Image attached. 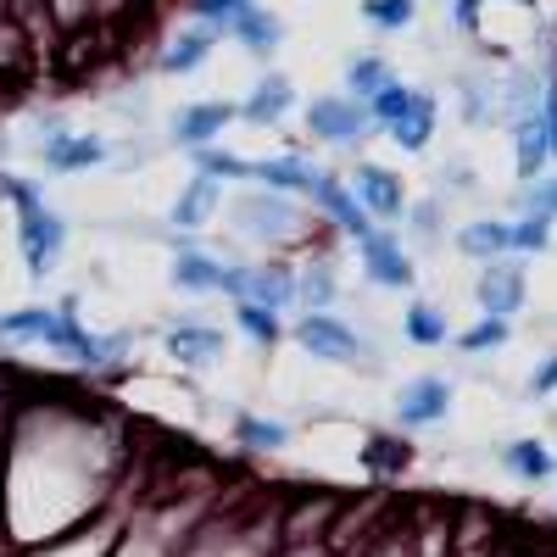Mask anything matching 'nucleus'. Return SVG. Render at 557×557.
<instances>
[{
	"instance_id": "obj_1",
	"label": "nucleus",
	"mask_w": 557,
	"mask_h": 557,
	"mask_svg": "<svg viewBox=\"0 0 557 557\" xmlns=\"http://www.w3.org/2000/svg\"><path fill=\"white\" fill-rule=\"evenodd\" d=\"M117 457L96 446V418L73 407H17L0 441V541L45 546L101 507Z\"/></svg>"
},
{
	"instance_id": "obj_2",
	"label": "nucleus",
	"mask_w": 557,
	"mask_h": 557,
	"mask_svg": "<svg viewBox=\"0 0 557 557\" xmlns=\"http://www.w3.org/2000/svg\"><path fill=\"white\" fill-rule=\"evenodd\" d=\"M0 201L17 207V251H23L28 278H45V273L62 262V251H67V223L45 207V196H39L34 178L7 173V168H0Z\"/></svg>"
},
{
	"instance_id": "obj_3",
	"label": "nucleus",
	"mask_w": 557,
	"mask_h": 557,
	"mask_svg": "<svg viewBox=\"0 0 557 557\" xmlns=\"http://www.w3.org/2000/svg\"><path fill=\"white\" fill-rule=\"evenodd\" d=\"M228 218L246 240H262V246H296L307 235V218L290 196H273V190H246L228 201Z\"/></svg>"
},
{
	"instance_id": "obj_4",
	"label": "nucleus",
	"mask_w": 557,
	"mask_h": 557,
	"mask_svg": "<svg viewBox=\"0 0 557 557\" xmlns=\"http://www.w3.org/2000/svg\"><path fill=\"white\" fill-rule=\"evenodd\" d=\"M290 341L301 351L323 357V362H368V368L380 362V351L368 346L346 318H335V312H301V323H290Z\"/></svg>"
},
{
	"instance_id": "obj_5",
	"label": "nucleus",
	"mask_w": 557,
	"mask_h": 557,
	"mask_svg": "<svg viewBox=\"0 0 557 557\" xmlns=\"http://www.w3.org/2000/svg\"><path fill=\"white\" fill-rule=\"evenodd\" d=\"M357 262H362V273L374 278L380 290H407L412 285V257L401 251V240L391 235V228H380V223L357 240Z\"/></svg>"
},
{
	"instance_id": "obj_6",
	"label": "nucleus",
	"mask_w": 557,
	"mask_h": 557,
	"mask_svg": "<svg viewBox=\"0 0 557 557\" xmlns=\"http://www.w3.org/2000/svg\"><path fill=\"white\" fill-rule=\"evenodd\" d=\"M307 128L318 139H330V146H357V139H368L374 117H368V107L351 101V96H318L307 107Z\"/></svg>"
},
{
	"instance_id": "obj_7",
	"label": "nucleus",
	"mask_w": 557,
	"mask_h": 557,
	"mask_svg": "<svg viewBox=\"0 0 557 557\" xmlns=\"http://www.w3.org/2000/svg\"><path fill=\"white\" fill-rule=\"evenodd\" d=\"M474 301L485 307V318H513L524 307V262L519 257L485 262L480 278H474Z\"/></svg>"
},
{
	"instance_id": "obj_8",
	"label": "nucleus",
	"mask_w": 557,
	"mask_h": 557,
	"mask_svg": "<svg viewBox=\"0 0 557 557\" xmlns=\"http://www.w3.org/2000/svg\"><path fill=\"white\" fill-rule=\"evenodd\" d=\"M301 196H307V201H312V207H318L323 218H330V223L341 228V235H351V240H362L368 228H374V218H368V212L357 207V196L346 190V184H341L335 173H323V168L312 173V184H307Z\"/></svg>"
},
{
	"instance_id": "obj_9",
	"label": "nucleus",
	"mask_w": 557,
	"mask_h": 557,
	"mask_svg": "<svg viewBox=\"0 0 557 557\" xmlns=\"http://www.w3.org/2000/svg\"><path fill=\"white\" fill-rule=\"evenodd\" d=\"M446 407H451V380L446 374H412L396 391V424L424 430V424H435V418H446Z\"/></svg>"
},
{
	"instance_id": "obj_10",
	"label": "nucleus",
	"mask_w": 557,
	"mask_h": 557,
	"mask_svg": "<svg viewBox=\"0 0 557 557\" xmlns=\"http://www.w3.org/2000/svg\"><path fill=\"white\" fill-rule=\"evenodd\" d=\"M346 190L357 196V207L368 218H407V190H401V178L380 162H357V178L346 184Z\"/></svg>"
},
{
	"instance_id": "obj_11",
	"label": "nucleus",
	"mask_w": 557,
	"mask_h": 557,
	"mask_svg": "<svg viewBox=\"0 0 557 557\" xmlns=\"http://www.w3.org/2000/svg\"><path fill=\"white\" fill-rule=\"evenodd\" d=\"M107 157H112L107 139H96V134H67V128H57V134L39 139L45 173H84V168H96V162H107Z\"/></svg>"
},
{
	"instance_id": "obj_12",
	"label": "nucleus",
	"mask_w": 557,
	"mask_h": 557,
	"mask_svg": "<svg viewBox=\"0 0 557 557\" xmlns=\"http://www.w3.org/2000/svg\"><path fill=\"white\" fill-rule=\"evenodd\" d=\"M240 301L268 307V312L296 307V268H290V262H257V268H240Z\"/></svg>"
},
{
	"instance_id": "obj_13",
	"label": "nucleus",
	"mask_w": 557,
	"mask_h": 557,
	"mask_svg": "<svg viewBox=\"0 0 557 557\" xmlns=\"http://www.w3.org/2000/svg\"><path fill=\"white\" fill-rule=\"evenodd\" d=\"M162 240L173 246V268H168V278H173L184 296H207V290H218L223 262H218L212 251H201L196 240H184V235H162Z\"/></svg>"
},
{
	"instance_id": "obj_14",
	"label": "nucleus",
	"mask_w": 557,
	"mask_h": 557,
	"mask_svg": "<svg viewBox=\"0 0 557 557\" xmlns=\"http://www.w3.org/2000/svg\"><path fill=\"white\" fill-rule=\"evenodd\" d=\"M112 541H117V524H112V519H96V524H78V530L45 541V546H28V552H17V557H107Z\"/></svg>"
},
{
	"instance_id": "obj_15",
	"label": "nucleus",
	"mask_w": 557,
	"mask_h": 557,
	"mask_svg": "<svg viewBox=\"0 0 557 557\" xmlns=\"http://www.w3.org/2000/svg\"><path fill=\"white\" fill-rule=\"evenodd\" d=\"M228 123H235V107H228V101H201V107H184L173 117V139H178L184 151H201V146H212Z\"/></svg>"
},
{
	"instance_id": "obj_16",
	"label": "nucleus",
	"mask_w": 557,
	"mask_h": 557,
	"mask_svg": "<svg viewBox=\"0 0 557 557\" xmlns=\"http://www.w3.org/2000/svg\"><path fill=\"white\" fill-rule=\"evenodd\" d=\"M162 346L184 368H196V362H212L223 351V330H212V323H201V318H178L173 330H162Z\"/></svg>"
},
{
	"instance_id": "obj_17",
	"label": "nucleus",
	"mask_w": 557,
	"mask_h": 557,
	"mask_svg": "<svg viewBox=\"0 0 557 557\" xmlns=\"http://www.w3.org/2000/svg\"><path fill=\"white\" fill-rule=\"evenodd\" d=\"M357 462H362V469L368 474H374V480H396V474H407L412 469V441L396 430H380V435H368L362 441V451H357Z\"/></svg>"
},
{
	"instance_id": "obj_18",
	"label": "nucleus",
	"mask_w": 557,
	"mask_h": 557,
	"mask_svg": "<svg viewBox=\"0 0 557 557\" xmlns=\"http://www.w3.org/2000/svg\"><path fill=\"white\" fill-rule=\"evenodd\" d=\"M57 307H12L0 312V346H51Z\"/></svg>"
},
{
	"instance_id": "obj_19",
	"label": "nucleus",
	"mask_w": 557,
	"mask_h": 557,
	"mask_svg": "<svg viewBox=\"0 0 557 557\" xmlns=\"http://www.w3.org/2000/svg\"><path fill=\"white\" fill-rule=\"evenodd\" d=\"M296 107V89H290V78L285 73H268L257 89H251V101L246 107H235V117H246V123H285V112Z\"/></svg>"
},
{
	"instance_id": "obj_20",
	"label": "nucleus",
	"mask_w": 557,
	"mask_h": 557,
	"mask_svg": "<svg viewBox=\"0 0 557 557\" xmlns=\"http://www.w3.org/2000/svg\"><path fill=\"white\" fill-rule=\"evenodd\" d=\"M502 469L513 474V480H524V485H546L557 474V457L546 451V441L524 435V441H507L502 446Z\"/></svg>"
},
{
	"instance_id": "obj_21",
	"label": "nucleus",
	"mask_w": 557,
	"mask_h": 557,
	"mask_svg": "<svg viewBox=\"0 0 557 557\" xmlns=\"http://www.w3.org/2000/svg\"><path fill=\"white\" fill-rule=\"evenodd\" d=\"M312 162L307 157H296V151H285V157H268V162H251V178L262 184V190H273V196H301L307 184H312Z\"/></svg>"
},
{
	"instance_id": "obj_22",
	"label": "nucleus",
	"mask_w": 557,
	"mask_h": 557,
	"mask_svg": "<svg viewBox=\"0 0 557 557\" xmlns=\"http://www.w3.org/2000/svg\"><path fill=\"white\" fill-rule=\"evenodd\" d=\"M457 251L474 257V262H496V257H513V240H507L502 218H474V223L457 228Z\"/></svg>"
},
{
	"instance_id": "obj_23",
	"label": "nucleus",
	"mask_w": 557,
	"mask_h": 557,
	"mask_svg": "<svg viewBox=\"0 0 557 557\" xmlns=\"http://www.w3.org/2000/svg\"><path fill=\"white\" fill-rule=\"evenodd\" d=\"M335 296H341V278H335V268L323 262V257L296 268V307L301 312H330Z\"/></svg>"
},
{
	"instance_id": "obj_24",
	"label": "nucleus",
	"mask_w": 557,
	"mask_h": 557,
	"mask_svg": "<svg viewBox=\"0 0 557 557\" xmlns=\"http://www.w3.org/2000/svg\"><path fill=\"white\" fill-rule=\"evenodd\" d=\"M212 45H218V34L196 23V28H184V34L168 39V51L157 57V67H162V73H196V67L212 57Z\"/></svg>"
},
{
	"instance_id": "obj_25",
	"label": "nucleus",
	"mask_w": 557,
	"mask_h": 557,
	"mask_svg": "<svg viewBox=\"0 0 557 557\" xmlns=\"http://www.w3.org/2000/svg\"><path fill=\"white\" fill-rule=\"evenodd\" d=\"M546 162H552V151H546V128H541V117L530 112V117L513 123V168H519L524 184H535V178L546 173Z\"/></svg>"
},
{
	"instance_id": "obj_26",
	"label": "nucleus",
	"mask_w": 557,
	"mask_h": 557,
	"mask_svg": "<svg viewBox=\"0 0 557 557\" xmlns=\"http://www.w3.org/2000/svg\"><path fill=\"white\" fill-rule=\"evenodd\" d=\"M391 128V139L401 151H424L430 146V134H435V96H424V89H412V107L396 117V123H385Z\"/></svg>"
},
{
	"instance_id": "obj_27",
	"label": "nucleus",
	"mask_w": 557,
	"mask_h": 557,
	"mask_svg": "<svg viewBox=\"0 0 557 557\" xmlns=\"http://www.w3.org/2000/svg\"><path fill=\"white\" fill-rule=\"evenodd\" d=\"M228 430H235V441H240L246 451H257V457H268V451H285V446H290V424H278V418L235 412V418H228Z\"/></svg>"
},
{
	"instance_id": "obj_28",
	"label": "nucleus",
	"mask_w": 557,
	"mask_h": 557,
	"mask_svg": "<svg viewBox=\"0 0 557 557\" xmlns=\"http://www.w3.org/2000/svg\"><path fill=\"white\" fill-rule=\"evenodd\" d=\"M218 201H223V184L196 173L190 184H184V196L173 201V228H201V223L218 212Z\"/></svg>"
},
{
	"instance_id": "obj_29",
	"label": "nucleus",
	"mask_w": 557,
	"mask_h": 557,
	"mask_svg": "<svg viewBox=\"0 0 557 557\" xmlns=\"http://www.w3.org/2000/svg\"><path fill=\"white\" fill-rule=\"evenodd\" d=\"M401 335H407L412 346H446V341H451L446 312H441L435 301H407V312H401Z\"/></svg>"
},
{
	"instance_id": "obj_30",
	"label": "nucleus",
	"mask_w": 557,
	"mask_h": 557,
	"mask_svg": "<svg viewBox=\"0 0 557 557\" xmlns=\"http://www.w3.org/2000/svg\"><path fill=\"white\" fill-rule=\"evenodd\" d=\"M228 34H235L246 51H257V57H268L278 39H285V28H278V17L273 12H262V7H246L235 23H228Z\"/></svg>"
},
{
	"instance_id": "obj_31",
	"label": "nucleus",
	"mask_w": 557,
	"mask_h": 557,
	"mask_svg": "<svg viewBox=\"0 0 557 557\" xmlns=\"http://www.w3.org/2000/svg\"><path fill=\"white\" fill-rule=\"evenodd\" d=\"M385 84H391V67H385L380 57H351V62H346V89H351V101H374Z\"/></svg>"
},
{
	"instance_id": "obj_32",
	"label": "nucleus",
	"mask_w": 557,
	"mask_h": 557,
	"mask_svg": "<svg viewBox=\"0 0 557 557\" xmlns=\"http://www.w3.org/2000/svg\"><path fill=\"white\" fill-rule=\"evenodd\" d=\"M507 240H513V257H541L552 246V218L524 212L519 223H507Z\"/></svg>"
},
{
	"instance_id": "obj_33",
	"label": "nucleus",
	"mask_w": 557,
	"mask_h": 557,
	"mask_svg": "<svg viewBox=\"0 0 557 557\" xmlns=\"http://www.w3.org/2000/svg\"><path fill=\"white\" fill-rule=\"evenodd\" d=\"M235 323H240V335H246V341H257V346H273L278 335H285V323H278V312L251 307V301H235Z\"/></svg>"
},
{
	"instance_id": "obj_34",
	"label": "nucleus",
	"mask_w": 557,
	"mask_h": 557,
	"mask_svg": "<svg viewBox=\"0 0 557 557\" xmlns=\"http://www.w3.org/2000/svg\"><path fill=\"white\" fill-rule=\"evenodd\" d=\"M541 107V78L535 73H513V78H507V89H502V117H530Z\"/></svg>"
},
{
	"instance_id": "obj_35",
	"label": "nucleus",
	"mask_w": 557,
	"mask_h": 557,
	"mask_svg": "<svg viewBox=\"0 0 557 557\" xmlns=\"http://www.w3.org/2000/svg\"><path fill=\"white\" fill-rule=\"evenodd\" d=\"M507 341H513V318H485V323H474L469 335H451L457 351H496Z\"/></svg>"
},
{
	"instance_id": "obj_36",
	"label": "nucleus",
	"mask_w": 557,
	"mask_h": 557,
	"mask_svg": "<svg viewBox=\"0 0 557 557\" xmlns=\"http://www.w3.org/2000/svg\"><path fill=\"white\" fill-rule=\"evenodd\" d=\"M196 157V173L201 178H251V162L246 157H235V151H212V146H201V151H190Z\"/></svg>"
},
{
	"instance_id": "obj_37",
	"label": "nucleus",
	"mask_w": 557,
	"mask_h": 557,
	"mask_svg": "<svg viewBox=\"0 0 557 557\" xmlns=\"http://www.w3.org/2000/svg\"><path fill=\"white\" fill-rule=\"evenodd\" d=\"M362 17L374 28H385V34H396L418 17V0H362Z\"/></svg>"
},
{
	"instance_id": "obj_38",
	"label": "nucleus",
	"mask_w": 557,
	"mask_h": 557,
	"mask_svg": "<svg viewBox=\"0 0 557 557\" xmlns=\"http://www.w3.org/2000/svg\"><path fill=\"white\" fill-rule=\"evenodd\" d=\"M362 107H368V117H374V128H385V123H396V117L412 107V89L391 78V84L380 89V96H374V101H362Z\"/></svg>"
},
{
	"instance_id": "obj_39",
	"label": "nucleus",
	"mask_w": 557,
	"mask_h": 557,
	"mask_svg": "<svg viewBox=\"0 0 557 557\" xmlns=\"http://www.w3.org/2000/svg\"><path fill=\"white\" fill-rule=\"evenodd\" d=\"M246 7H251V0H190L196 23H201V28H212V34H228V23H235Z\"/></svg>"
},
{
	"instance_id": "obj_40",
	"label": "nucleus",
	"mask_w": 557,
	"mask_h": 557,
	"mask_svg": "<svg viewBox=\"0 0 557 557\" xmlns=\"http://www.w3.org/2000/svg\"><path fill=\"white\" fill-rule=\"evenodd\" d=\"M45 17H51L57 34H78L96 23V12H89V0H45Z\"/></svg>"
},
{
	"instance_id": "obj_41",
	"label": "nucleus",
	"mask_w": 557,
	"mask_h": 557,
	"mask_svg": "<svg viewBox=\"0 0 557 557\" xmlns=\"http://www.w3.org/2000/svg\"><path fill=\"white\" fill-rule=\"evenodd\" d=\"M519 207L535 212V218H557V178H535L530 190L519 196Z\"/></svg>"
},
{
	"instance_id": "obj_42",
	"label": "nucleus",
	"mask_w": 557,
	"mask_h": 557,
	"mask_svg": "<svg viewBox=\"0 0 557 557\" xmlns=\"http://www.w3.org/2000/svg\"><path fill=\"white\" fill-rule=\"evenodd\" d=\"M485 101H491L485 89L474 78H462V117H469V123H491V107Z\"/></svg>"
},
{
	"instance_id": "obj_43",
	"label": "nucleus",
	"mask_w": 557,
	"mask_h": 557,
	"mask_svg": "<svg viewBox=\"0 0 557 557\" xmlns=\"http://www.w3.org/2000/svg\"><path fill=\"white\" fill-rule=\"evenodd\" d=\"M535 117H541V128H546V151L557 157V89H552V96H541Z\"/></svg>"
},
{
	"instance_id": "obj_44",
	"label": "nucleus",
	"mask_w": 557,
	"mask_h": 557,
	"mask_svg": "<svg viewBox=\"0 0 557 557\" xmlns=\"http://www.w3.org/2000/svg\"><path fill=\"white\" fill-rule=\"evenodd\" d=\"M530 396H557V357H546L530 374Z\"/></svg>"
},
{
	"instance_id": "obj_45",
	"label": "nucleus",
	"mask_w": 557,
	"mask_h": 557,
	"mask_svg": "<svg viewBox=\"0 0 557 557\" xmlns=\"http://www.w3.org/2000/svg\"><path fill=\"white\" fill-rule=\"evenodd\" d=\"M412 223L424 228V235H435V228H441V207H435V201H418V207H412Z\"/></svg>"
},
{
	"instance_id": "obj_46",
	"label": "nucleus",
	"mask_w": 557,
	"mask_h": 557,
	"mask_svg": "<svg viewBox=\"0 0 557 557\" xmlns=\"http://www.w3.org/2000/svg\"><path fill=\"white\" fill-rule=\"evenodd\" d=\"M451 12H457V28H480V0H451Z\"/></svg>"
},
{
	"instance_id": "obj_47",
	"label": "nucleus",
	"mask_w": 557,
	"mask_h": 557,
	"mask_svg": "<svg viewBox=\"0 0 557 557\" xmlns=\"http://www.w3.org/2000/svg\"><path fill=\"white\" fill-rule=\"evenodd\" d=\"M12 7H17V0H0V17H12Z\"/></svg>"
},
{
	"instance_id": "obj_48",
	"label": "nucleus",
	"mask_w": 557,
	"mask_h": 557,
	"mask_svg": "<svg viewBox=\"0 0 557 557\" xmlns=\"http://www.w3.org/2000/svg\"><path fill=\"white\" fill-rule=\"evenodd\" d=\"M0 441H7V418H0Z\"/></svg>"
},
{
	"instance_id": "obj_49",
	"label": "nucleus",
	"mask_w": 557,
	"mask_h": 557,
	"mask_svg": "<svg viewBox=\"0 0 557 557\" xmlns=\"http://www.w3.org/2000/svg\"><path fill=\"white\" fill-rule=\"evenodd\" d=\"M519 7H535V0H519Z\"/></svg>"
},
{
	"instance_id": "obj_50",
	"label": "nucleus",
	"mask_w": 557,
	"mask_h": 557,
	"mask_svg": "<svg viewBox=\"0 0 557 557\" xmlns=\"http://www.w3.org/2000/svg\"><path fill=\"white\" fill-rule=\"evenodd\" d=\"M0 151H7V139H0Z\"/></svg>"
}]
</instances>
